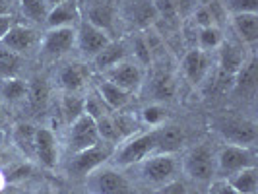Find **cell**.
Returning a JSON list of instances; mask_svg holds the SVG:
<instances>
[{"label":"cell","instance_id":"8","mask_svg":"<svg viewBox=\"0 0 258 194\" xmlns=\"http://www.w3.org/2000/svg\"><path fill=\"white\" fill-rule=\"evenodd\" d=\"M99 132H97V124L90 115L82 113L74 122H70V132H68V148L72 154L88 150L91 146L99 144Z\"/></svg>","mask_w":258,"mask_h":194},{"label":"cell","instance_id":"35","mask_svg":"<svg viewBox=\"0 0 258 194\" xmlns=\"http://www.w3.org/2000/svg\"><path fill=\"white\" fill-rule=\"evenodd\" d=\"M254 82H256V62L250 60V62H245L243 68L239 70V74L235 76V86L237 88H243V91L252 90L254 88Z\"/></svg>","mask_w":258,"mask_h":194},{"label":"cell","instance_id":"20","mask_svg":"<svg viewBox=\"0 0 258 194\" xmlns=\"http://www.w3.org/2000/svg\"><path fill=\"white\" fill-rule=\"evenodd\" d=\"M231 24L235 33L246 45H254L258 41V14H233Z\"/></svg>","mask_w":258,"mask_h":194},{"label":"cell","instance_id":"37","mask_svg":"<svg viewBox=\"0 0 258 194\" xmlns=\"http://www.w3.org/2000/svg\"><path fill=\"white\" fill-rule=\"evenodd\" d=\"M154 2L155 14L165 18V20H175L179 16V4L177 0H152Z\"/></svg>","mask_w":258,"mask_h":194},{"label":"cell","instance_id":"32","mask_svg":"<svg viewBox=\"0 0 258 194\" xmlns=\"http://www.w3.org/2000/svg\"><path fill=\"white\" fill-rule=\"evenodd\" d=\"M60 111L68 120V124L74 122L78 116L84 113V97H78L76 93H66L62 97V103H60Z\"/></svg>","mask_w":258,"mask_h":194},{"label":"cell","instance_id":"13","mask_svg":"<svg viewBox=\"0 0 258 194\" xmlns=\"http://www.w3.org/2000/svg\"><path fill=\"white\" fill-rule=\"evenodd\" d=\"M218 51H220L218 64H220L221 80H223V82H225V80H235V76L239 74V70L245 64V54L241 51V47L223 41Z\"/></svg>","mask_w":258,"mask_h":194},{"label":"cell","instance_id":"40","mask_svg":"<svg viewBox=\"0 0 258 194\" xmlns=\"http://www.w3.org/2000/svg\"><path fill=\"white\" fill-rule=\"evenodd\" d=\"M210 194H241V192L235 190L225 179H218V181H212V184H210Z\"/></svg>","mask_w":258,"mask_h":194},{"label":"cell","instance_id":"42","mask_svg":"<svg viewBox=\"0 0 258 194\" xmlns=\"http://www.w3.org/2000/svg\"><path fill=\"white\" fill-rule=\"evenodd\" d=\"M12 24H14V18L10 14H2V16H0V41L8 33V29L12 27Z\"/></svg>","mask_w":258,"mask_h":194},{"label":"cell","instance_id":"27","mask_svg":"<svg viewBox=\"0 0 258 194\" xmlns=\"http://www.w3.org/2000/svg\"><path fill=\"white\" fill-rule=\"evenodd\" d=\"M27 101L33 109H43L49 101V86L43 78H35L27 84Z\"/></svg>","mask_w":258,"mask_h":194},{"label":"cell","instance_id":"46","mask_svg":"<svg viewBox=\"0 0 258 194\" xmlns=\"http://www.w3.org/2000/svg\"><path fill=\"white\" fill-rule=\"evenodd\" d=\"M70 194H82V192H70Z\"/></svg>","mask_w":258,"mask_h":194},{"label":"cell","instance_id":"22","mask_svg":"<svg viewBox=\"0 0 258 194\" xmlns=\"http://www.w3.org/2000/svg\"><path fill=\"white\" fill-rule=\"evenodd\" d=\"M124 58H128V47L124 43H118V41H111L103 51L99 52L95 58H93V64L99 72H105L109 68H113L115 64L122 62Z\"/></svg>","mask_w":258,"mask_h":194},{"label":"cell","instance_id":"44","mask_svg":"<svg viewBox=\"0 0 258 194\" xmlns=\"http://www.w3.org/2000/svg\"><path fill=\"white\" fill-rule=\"evenodd\" d=\"M49 6H56V4H60V2H66V0H45Z\"/></svg>","mask_w":258,"mask_h":194},{"label":"cell","instance_id":"29","mask_svg":"<svg viewBox=\"0 0 258 194\" xmlns=\"http://www.w3.org/2000/svg\"><path fill=\"white\" fill-rule=\"evenodd\" d=\"M91 24H95L97 27L105 29L109 35H111V27H113V22H115V12L109 4H97L90 10V16H88Z\"/></svg>","mask_w":258,"mask_h":194},{"label":"cell","instance_id":"25","mask_svg":"<svg viewBox=\"0 0 258 194\" xmlns=\"http://www.w3.org/2000/svg\"><path fill=\"white\" fill-rule=\"evenodd\" d=\"M27 97V84L20 78H4L0 82V99L10 103H20Z\"/></svg>","mask_w":258,"mask_h":194},{"label":"cell","instance_id":"36","mask_svg":"<svg viewBox=\"0 0 258 194\" xmlns=\"http://www.w3.org/2000/svg\"><path fill=\"white\" fill-rule=\"evenodd\" d=\"M132 49H134V60L138 64L144 66L152 60V47H150V41L146 37L138 35V37L134 39V43H132Z\"/></svg>","mask_w":258,"mask_h":194},{"label":"cell","instance_id":"11","mask_svg":"<svg viewBox=\"0 0 258 194\" xmlns=\"http://www.w3.org/2000/svg\"><path fill=\"white\" fill-rule=\"evenodd\" d=\"M58 140L49 128L35 130V159L43 167L54 169L58 165Z\"/></svg>","mask_w":258,"mask_h":194},{"label":"cell","instance_id":"4","mask_svg":"<svg viewBox=\"0 0 258 194\" xmlns=\"http://www.w3.org/2000/svg\"><path fill=\"white\" fill-rule=\"evenodd\" d=\"M246 167H254V152L250 146L229 144L216 154V175H221V179H227Z\"/></svg>","mask_w":258,"mask_h":194},{"label":"cell","instance_id":"6","mask_svg":"<svg viewBox=\"0 0 258 194\" xmlns=\"http://www.w3.org/2000/svg\"><path fill=\"white\" fill-rule=\"evenodd\" d=\"M111 41H113L111 35H109L105 29L97 27L95 24H91L90 20H80V22H78L76 47L80 49L84 58L93 60Z\"/></svg>","mask_w":258,"mask_h":194},{"label":"cell","instance_id":"10","mask_svg":"<svg viewBox=\"0 0 258 194\" xmlns=\"http://www.w3.org/2000/svg\"><path fill=\"white\" fill-rule=\"evenodd\" d=\"M76 47V27H52L45 33L41 49L47 56L58 58Z\"/></svg>","mask_w":258,"mask_h":194},{"label":"cell","instance_id":"38","mask_svg":"<svg viewBox=\"0 0 258 194\" xmlns=\"http://www.w3.org/2000/svg\"><path fill=\"white\" fill-rule=\"evenodd\" d=\"M227 12L231 14H258V0H227Z\"/></svg>","mask_w":258,"mask_h":194},{"label":"cell","instance_id":"26","mask_svg":"<svg viewBox=\"0 0 258 194\" xmlns=\"http://www.w3.org/2000/svg\"><path fill=\"white\" fill-rule=\"evenodd\" d=\"M152 91H154L155 99L159 101H171L177 93V82L173 74L169 72H157L154 76V84H152Z\"/></svg>","mask_w":258,"mask_h":194},{"label":"cell","instance_id":"7","mask_svg":"<svg viewBox=\"0 0 258 194\" xmlns=\"http://www.w3.org/2000/svg\"><path fill=\"white\" fill-rule=\"evenodd\" d=\"M103 78L113 82L116 88H120L122 91H126L130 95L138 93L142 90L144 84V68L142 64H138L136 60H130V58H124L122 62L115 64L113 68L105 70Z\"/></svg>","mask_w":258,"mask_h":194},{"label":"cell","instance_id":"47","mask_svg":"<svg viewBox=\"0 0 258 194\" xmlns=\"http://www.w3.org/2000/svg\"><path fill=\"white\" fill-rule=\"evenodd\" d=\"M186 194H198V192H186Z\"/></svg>","mask_w":258,"mask_h":194},{"label":"cell","instance_id":"39","mask_svg":"<svg viewBox=\"0 0 258 194\" xmlns=\"http://www.w3.org/2000/svg\"><path fill=\"white\" fill-rule=\"evenodd\" d=\"M216 14L210 6H200L196 12H194V24L198 27H208V26H216Z\"/></svg>","mask_w":258,"mask_h":194},{"label":"cell","instance_id":"23","mask_svg":"<svg viewBox=\"0 0 258 194\" xmlns=\"http://www.w3.org/2000/svg\"><path fill=\"white\" fill-rule=\"evenodd\" d=\"M35 126L27 122H18L12 128V142L22 154L33 159L35 157Z\"/></svg>","mask_w":258,"mask_h":194},{"label":"cell","instance_id":"31","mask_svg":"<svg viewBox=\"0 0 258 194\" xmlns=\"http://www.w3.org/2000/svg\"><path fill=\"white\" fill-rule=\"evenodd\" d=\"M51 10V6L45 0H22V12L26 18L33 22H47V14Z\"/></svg>","mask_w":258,"mask_h":194},{"label":"cell","instance_id":"17","mask_svg":"<svg viewBox=\"0 0 258 194\" xmlns=\"http://www.w3.org/2000/svg\"><path fill=\"white\" fill-rule=\"evenodd\" d=\"M184 134L175 124H161L155 128V154H175L181 150Z\"/></svg>","mask_w":258,"mask_h":194},{"label":"cell","instance_id":"15","mask_svg":"<svg viewBox=\"0 0 258 194\" xmlns=\"http://www.w3.org/2000/svg\"><path fill=\"white\" fill-rule=\"evenodd\" d=\"M82 20L80 16V6L76 0H66L56 6H51V10L47 14V26L49 29L52 27H76L78 22Z\"/></svg>","mask_w":258,"mask_h":194},{"label":"cell","instance_id":"33","mask_svg":"<svg viewBox=\"0 0 258 194\" xmlns=\"http://www.w3.org/2000/svg\"><path fill=\"white\" fill-rule=\"evenodd\" d=\"M84 113L90 115L93 120H97V118H101L103 115H109L111 109L103 103V99L99 97L97 91H91L88 97H84Z\"/></svg>","mask_w":258,"mask_h":194},{"label":"cell","instance_id":"43","mask_svg":"<svg viewBox=\"0 0 258 194\" xmlns=\"http://www.w3.org/2000/svg\"><path fill=\"white\" fill-rule=\"evenodd\" d=\"M2 14H8L6 12V2H4V0H0V16H2Z\"/></svg>","mask_w":258,"mask_h":194},{"label":"cell","instance_id":"21","mask_svg":"<svg viewBox=\"0 0 258 194\" xmlns=\"http://www.w3.org/2000/svg\"><path fill=\"white\" fill-rule=\"evenodd\" d=\"M155 18H157V14H155L152 0H132L126 8V20L138 29L154 24Z\"/></svg>","mask_w":258,"mask_h":194},{"label":"cell","instance_id":"12","mask_svg":"<svg viewBox=\"0 0 258 194\" xmlns=\"http://www.w3.org/2000/svg\"><path fill=\"white\" fill-rule=\"evenodd\" d=\"M6 49H10L16 54H26L29 52L35 43H37V35L35 31L31 29L29 26H22V24H12V27L8 29V33L4 35V39L0 41Z\"/></svg>","mask_w":258,"mask_h":194},{"label":"cell","instance_id":"24","mask_svg":"<svg viewBox=\"0 0 258 194\" xmlns=\"http://www.w3.org/2000/svg\"><path fill=\"white\" fill-rule=\"evenodd\" d=\"M225 181L231 184L235 190L241 194H256L258 192V171L254 167L241 169L237 173H233L231 177H227Z\"/></svg>","mask_w":258,"mask_h":194},{"label":"cell","instance_id":"9","mask_svg":"<svg viewBox=\"0 0 258 194\" xmlns=\"http://www.w3.org/2000/svg\"><path fill=\"white\" fill-rule=\"evenodd\" d=\"M111 157V150L107 146H91L88 150H82V152H76L72 154V159H70V173L74 175H80V177H88L91 171L99 169L101 165H105V161Z\"/></svg>","mask_w":258,"mask_h":194},{"label":"cell","instance_id":"30","mask_svg":"<svg viewBox=\"0 0 258 194\" xmlns=\"http://www.w3.org/2000/svg\"><path fill=\"white\" fill-rule=\"evenodd\" d=\"M20 64H22L20 54H16V52H12L10 49H6V47L0 43V76L14 78L20 72Z\"/></svg>","mask_w":258,"mask_h":194},{"label":"cell","instance_id":"2","mask_svg":"<svg viewBox=\"0 0 258 194\" xmlns=\"http://www.w3.org/2000/svg\"><path fill=\"white\" fill-rule=\"evenodd\" d=\"M179 173V161L175 154H152L140 161V175L146 184L165 186L175 181Z\"/></svg>","mask_w":258,"mask_h":194},{"label":"cell","instance_id":"28","mask_svg":"<svg viewBox=\"0 0 258 194\" xmlns=\"http://www.w3.org/2000/svg\"><path fill=\"white\" fill-rule=\"evenodd\" d=\"M221 43H223V35L218 26L198 27V49L200 51H216V49H220Z\"/></svg>","mask_w":258,"mask_h":194},{"label":"cell","instance_id":"19","mask_svg":"<svg viewBox=\"0 0 258 194\" xmlns=\"http://www.w3.org/2000/svg\"><path fill=\"white\" fill-rule=\"evenodd\" d=\"M86 82H88V72L78 62H70V64L62 66L58 72V84L66 93H78L80 90H84Z\"/></svg>","mask_w":258,"mask_h":194},{"label":"cell","instance_id":"18","mask_svg":"<svg viewBox=\"0 0 258 194\" xmlns=\"http://www.w3.org/2000/svg\"><path fill=\"white\" fill-rule=\"evenodd\" d=\"M95 91L99 93V97L103 99V103L107 105L111 111H122V109L130 103V97H132L130 93L122 91L120 88H116L113 82H109V80H105V78H101V80L97 82Z\"/></svg>","mask_w":258,"mask_h":194},{"label":"cell","instance_id":"5","mask_svg":"<svg viewBox=\"0 0 258 194\" xmlns=\"http://www.w3.org/2000/svg\"><path fill=\"white\" fill-rule=\"evenodd\" d=\"M90 194H134L128 179L115 167H105L91 171L88 175Z\"/></svg>","mask_w":258,"mask_h":194},{"label":"cell","instance_id":"14","mask_svg":"<svg viewBox=\"0 0 258 194\" xmlns=\"http://www.w3.org/2000/svg\"><path fill=\"white\" fill-rule=\"evenodd\" d=\"M208 72H210V56H208V52L200 51L196 47V49L184 54V58H182V74L192 86L202 84L204 78L208 76Z\"/></svg>","mask_w":258,"mask_h":194},{"label":"cell","instance_id":"45","mask_svg":"<svg viewBox=\"0 0 258 194\" xmlns=\"http://www.w3.org/2000/svg\"><path fill=\"white\" fill-rule=\"evenodd\" d=\"M4 182H6V179H4V175H2V171H0V190L4 188Z\"/></svg>","mask_w":258,"mask_h":194},{"label":"cell","instance_id":"1","mask_svg":"<svg viewBox=\"0 0 258 194\" xmlns=\"http://www.w3.org/2000/svg\"><path fill=\"white\" fill-rule=\"evenodd\" d=\"M181 167L184 175L192 181L212 182L216 177V152L208 144H198L182 157Z\"/></svg>","mask_w":258,"mask_h":194},{"label":"cell","instance_id":"16","mask_svg":"<svg viewBox=\"0 0 258 194\" xmlns=\"http://www.w3.org/2000/svg\"><path fill=\"white\" fill-rule=\"evenodd\" d=\"M221 134L225 140H229L235 146H252L256 140V124L250 120H227L221 126Z\"/></svg>","mask_w":258,"mask_h":194},{"label":"cell","instance_id":"34","mask_svg":"<svg viewBox=\"0 0 258 194\" xmlns=\"http://www.w3.org/2000/svg\"><path fill=\"white\" fill-rule=\"evenodd\" d=\"M142 120L144 124H148L152 128H157V126L165 124V120H167V109L159 103L148 105V107L142 109Z\"/></svg>","mask_w":258,"mask_h":194},{"label":"cell","instance_id":"3","mask_svg":"<svg viewBox=\"0 0 258 194\" xmlns=\"http://www.w3.org/2000/svg\"><path fill=\"white\" fill-rule=\"evenodd\" d=\"M152 154H155V128L142 134H132L130 138L122 140L115 152V163L118 167H130Z\"/></svg>","mask_w":258,"mask_h":194},{"label":"cell","instance_id":"48","mask_svg":"<svg viewBox=\"0 0 258 194\" xmlns=\"http://www.w3.org/2000/svg\"><path fill=\"white\" fill-rule=\"evenodd\" d=\"M0 101H2V99H0Z\"/></svg>","mask_w":258,"mask_h":194},{"label":"cell","instance_id":"41","mask_svg":"<svg viewBox=\"0 0 258 194\" xmlns=\"http://www.w3.org/2000/svg\"><path fill=\"white\" fill-rule=\"evenodd\" d=\"M188 190H186V186L182 184V182H169V184H165V186H161V190H159V194H186Z\"/></svg>","mask_w":258,"mask_h":194}]
</instances>
